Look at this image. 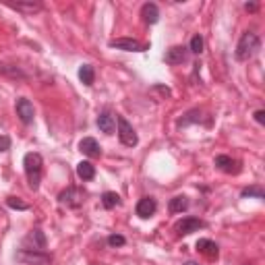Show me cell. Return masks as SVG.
I'll return each instance as SVG.
<instances>
[{
    "mask_svg": "<svg viewBox=\"0 0 265 265\" xmlns=\"http://www.w3.org/2000/svg\"><path fill=\"white\" fill-rule=\"evenodd\" d=\"M10 143H13V141H10L8 135H0V152H8Z\"/></svg>",
    "mask_w": 265,
    "mask_h": 265,
    "instance_id": "obj_28",
    "label": "cell"
},
{
    "mask_svg": "<svg viewBox=\"0 0 265 265\" xmlns=\"http://www.w3.org/2000/svg\"><path fill=\"white\" fill-rule=\"evenodd\" d=\"M102 205L106 207V210H114V207L120 205V195L114 191H106L102 195Z\"/></svg>",
    "mask_w": 265,
    "mask_h": 265,
    "instance_id": "obj_20",
    "label": "cell"
},
{
    "mask_svg": "<svg viewBox=\"0 0 265 265\" xmlns=\"http://www.w3.org/2000/svg\"><path fill=\"white\" fill-rule=\"evenodd\" d=\"M255 122L265 124V112H263V110H257V112H255Z\"/></svg>",
    "mask_w": 265,
    "mask_h": 265,
    "instance_id": "obj_29",
    "label": "cell"
},
{
    "mask_svg": "<svg viewBox=\"0 0 265 265\" xmlns=\"http://www.w3.org/2000/svg\"><path fill=\"white\" fill-rule=\"evenodd\" d=\"M245 10H249V13H255V10H257V2H247L245 4Z\"/></svg>",
    "mask_w": 265,
    "mask_h": 265,
    "instance_id": "obj_30",
    "label": "cell"
},
{
    "mask_svg": "<svg viewBox=\"0 0 265 265\" xmlns=\"http://www.w3.org/2000/svg\"><path fill=\"white\" fill-rule=\"evenodd\" d=\"M10 6H13L15 10H21V13H27V15L40 13V10H42V4L40 2H13Z\"/></svg>",
    "mask_w": 265,
    "mask_h": 265,
    "instance_id": "obj_21",
    "label": "cell"
},
{
    "mask_svg": "<svg viewBox=\"0 0 265 265\" xmlns=\"http://www.w3.org/2000/svg\"><path fill=\"white\" fill-rule=\"evenodd\" d=\"M77 176L81 178V180H91L96 176V168L91 162H81V164H77Z\"/></svg>",
    "mask_w": 265,
    "mask_h": 265,
    "instance_id": "obj_17",
    "label": "cell"
},
{
    "mask_svg": "<svg viewBox=\"0 0 265 265\" xmlns=\"http://www.w3.org/2000/svg\"><path fill=\"white\" fill-rule=\"evenodd\" d=\"M110 48L126 50V52H143L145 46H143L141 42L133 40V38H118V40H112V42H110Z\"/></svg>",
    "mask_w": 265,
    "mask_h": 265,
    "instance_id": "obj_9",
    "label": "cell"
},
{
    "mask_svg": "<svg viewBox=\"0 0 265 265\" xmlns=\"http://www.w3.org/2000/svg\"><path fill=\"white\" fill-rule=\"evenodd\" d=\"M259 48H261V40L257 33H253V31L243 33L238 40V46H236V60H240V62L251 60L253 56L259 52Z\"/></svg>",
    "mask_w": 265,
    "mask_h": 265,
    "instance_id": "obj_2",
    "label": "cell"
},
{
    "mask_svg": "<svg viewBox=\"0 0 265 265\" xmlns=\"http://www.w3.org/2000/svg\"><path fill=\"white\" fill-rule=\"evenodd\" d=\"M98 126H100V131H102V133L112 135L114 129H116V122H114V116H112V114L102 112L100 116H98Z\"/></svg>",
    "mask_w": 265,
    "mask_h": 265,
    "instance_id": "obj_15",
    "label": "cell"
},
{
    "mask_svg": "<svg viewBox=\"0 0 265 265\" xmlns=\"http://www.w3.org/2000/svg\"><path fill=\"white\" fill-rule=\"evenodd\" d=\"M108 245L110 247H124L126 245V238L120 236V234H112V236H108Z\"/></svg>",
    "mask_w": 265,
    "mask_h": 265,
    "instance_id": "obj_27",
    "label": "cell"
},
{
    "mask_svg": "<svg viewBox=\"0 0 265 265\" xmlns=\"http://www.w3.org/2000/svg\"><path fill=\"white\" fill-rule=\"evenodd\" d=\"M58 201L66 207H73V210H77V207H81L83 201H85V193L81 189H77V187H68L64 189L60 195H58Z\"/></svg>",
    "mask_w": 265,
    "mask_h": 265,
    "instance_id": "obj_5",
    "label": "cell"
},
{
    "mask_svg": "<svg viewBox=\"0 0 265 265\" xmlns=\"http://www.w3.org/2000/svg\"><path fill=\"white\" fill-rule=\"evenodd\" d=\"M187 56H189V48H184V46H172V48L166 52L164 60L172 66H176V64H182L184 60H187Z\"/></svg>",
    "mask_w": 265,
    "mask_h": 265,
    "instance_id": "obj_11",
    "label": "cell"
},
{
    "mask_svg": "<svg viewBox=\"0 0 265 265\" xmlns=\"http://www.w3.org/2000/svg\"><path fill=\"white\" fill-rule=\"evenodd\" d=\"M168 207H170L172 213H182V212L189 207V199L184 197V195H176V197L170 199V205H168Z\"/></svg>",
    "mask_w": 265,
    "mask_h": 265,
    "instance_id": "obj_18",
    "label": "cell"
},
{
    "mask_svg": "<svg viewBox=\"0 0 265 265\" xmlns=\"http://www.w3.org/2000/svg\"><path fill=\"white\" fill-rule=\"evenodd\" d=\"M199 120H201V112H199V110H191V112L184 114V118H180L176 124L182 129V126H189L191 122H199Z\"/></svg>",
    "mask_w": 265,
    "mask_h": 265,
    "instance_id": "obj_22",
    "label": "cell"
},
{
    "mask_svg": "<svg viewBox=\"0 0 265 265\" xmlns=\"http://www.w3.org/2000/svg\"><path fill=\"white\" fill-rule=\"evenodd\" d=\"M189 50H191V52H195V54H201V52H203V38L199 36V33H197V36H193V38H191V46H189Z\"/></svg>",
    "mask_w": 265,
    "mask_h": 265,
    "instance_id": "obj_24",
    "label": "cell"
},
{
    "mask_svg": "<svg viewBox=\"0 0 265 265\" xmlns=\"http://www.w3.org/2000/svg\"><path fill=\"white\" fill-rule=\"evenodd\" d=\"M15 108H17V116L23 124H31L33 122V116H36V110H33V104L27 100V98H19L17 104H15Z\"/></svg>",
    "mask_w": 265,
    "mask_h": 265,
    "instance_id": "obj_7",
    "label": "cell"
},
{
    "mask_svg": "<svg viewBox=\"0 0 265 265\" xmlns=\"http://www.w3.org/2000/svg\"><path fill=\"white\" fill-rule=\"evenodd\" d=\"M79 79L87 85V87H91L94 85V81H96V71H94V66L91 64H83L81 68H79Z\"/></svg>",
    "mask_w": 265,
    "mask_h": 265,
    "instance_id": "obj_19",
    "label": "cell"
},
{
    "mask_svg": "<svg viewBox=\"0 0 265 265\" xmlns=\"http://www.w3.org/2000/svg\"><path fill=\"white\" fill-rule=\"evenodd\" d=\"M182 265H199V263H195V261H184Z\"/></svg>",
    "mask_w": 265,
    "mask_h": 265,
    "instance_id": "obj_31",
    "label": "cell"
},
{
    "mask_svg": "<svg viewBox=\"0 0 265 265\" xmlns=\"http://www.w3.org/2000/svg\"><path fill=\"white\" fill-rule=\"evenodd\" d=\"M118 139L126 147H135L137 143H139V137H137V133L131 126V122L126 118H122V116H118Z\"/></svg>",
    "mask_w": 265,
    "mask_h": 265,
    "instance_id": "obj_6",
    "label": "cell"
},
{
    "mask_svg": "<svg viewBox=\"0 0 265 265\" xmlns=\"http://www.w3.org/2000/svg\"><path fill=\"white\" fill-rule=\"evenodd\" d=\"M240 197L247 199V197H255V199H265V191L259 187V184H255V187H249V189H243V193H240Z\"/></svg>",
    "mask_w": 265,
    "mask_h": 265,
    "instance_id": "obj_23",
    "label": "cell"
},
{
    "mask_svg": "<svg viewBox=\"0 0 265 265\" xmlns=\"http://www.w3.org/2000/svg\"><path fill=\"white\" fill-rule=\"evenodd\" d=\"M197 251L201 253V255H205L207 259H212V261L217 259V255H220V249H217V245L210 238H199L197 240Z\"/></svg>",
    "mask_w": 265,
    "mask_h": 265,
    "instance_id": "obj_12",
    "label": "cell"
},
{
    "mask_svg": "<svg viewBox=\"0 0 265 265\" xmlns=\"http://www.w3.org/2000/svg\"><path fill=\"white\" fill-rule=\"evenodd\" d=\"M46 247H48V243H46V236L40 228H33L31 232L23 238V245H21V249H25V251H42V253H46Z\"/></svg>",
    "mask_w": 265,
    "mask_h": 265,
    "instance_id": "obj_3",
    "label": "cell"
},
{
    "mask_svg": "<svg viewBox=\"0 0 265 265\" xmlns=\"http://www.w3.org/2000/svg\"><path fill=\"white\" fill-rule=\"evenodd\" d=\"M141 17H143V21L147 23V25H156V23L159 21V8L154 2H145L141 6Z\"/></svg>",
    "mask_w": 265,
    "mask_h": 265,
    "instance_id": "obj_14",
    "label": "cell"
},
{
    "mask_svg": "<svg viewBox=\"0 0 265 265\" xmlns=\"http://www.w3.org/2000/svg\"><path fill=\"white\" fill-rule=\"evenodd\" d=\"M6 205H8V207H13V210H23V212L29 210V205H27L25 201L17 199V197H8V199H6Z\"/></svg>",
    "mask_w": 265,
    "mask_h": 265,
    "instance_id": "obj_26",
    "label": "cell"
},
{
    "mask_svg": "<svg viewBox=\"0 0 265 265\" xmlns=\"http://www.w3.org/2000/svg\"><path fill=\"white\" fill-rule=\"evenodd\" d=\"M17 261L27 263V265H46V263L52 261V257L48 255V253H42V251H25V249H19V251H17Z\"/></svg>",
    "mask_w": 265,
    "mask_h": 265,
    "instance_id": "obj_4",
    "label": "cell"
},
{
    "mask_svg": "<svg viewBox=\"0 0 265 265\" xmlns=\"http://www.w3.org/2000/svg\"><path fill=\"white\" fill-rule=\"evenodd\" d=\"M205 224L201 220H197V217H184V220H180L176 224V234L178 236H187V234H193V232H197V230H201Z\"/></svg>",
    "mask_w": 265,
    "mask_h": 265,
    "instance_id": "obj_8",
    "label": "cell"
},
{
    "mask_svg": "<svg viewBox=\"0 0 265 265\" xmlns=\"http://www.w3.org/2000/svg\"><path fill=\"white\" fill-rule=\"evenodd\" d=\"M156 210H158V203H156L154 197H141L139 203H137V207H135V212H137V215H139L141 220L152 217L156 213Z\"/></svg>",
    "mask_w": 265,
    "mask_h": 265,
    "instance_id": "obj_10",
    "label": "cell"
},
{
    "mask_svg": "<svg viewBox=\"0 0 265 265\" xmlns=\"http://www.w3.org/2000/svg\"><path fill=\"white\" fill-rule=\"evenodd\" d=\"M79 149H81V154L89 156V158H100L102 156V149L98 145V141L94 137H85V139L79 141Z\"/></svg>",
    "mask_w": 265,
    "mask_h": 265,
    "instance_id": "obj_13",
    "label": "cell"
},
{
    "mask_svg": "<svg viewBox=\"0 0 265 265\" xmlns=\"http://www.w3.org/2000/svg\"><path fill=\"white\" fill-rule=\"evenodd\" d=\"M0 73H4V75H10V77H19V79H25V75H23L17 66H8V64H0Z\"/></svg>",
    "mask_w": 265,
    "mask_h": 265,
    "instance_id": "obj_25",
    "label": "cell"
},
{
    "mask_svg": "<svg viewBox=\"0 0 265 265\" xmlns=\"http://www.w3.org/2000/svg\"><path fill=\"white\" fill-rule=\"evenodd\" d=\"M215 166L220 168L222 172H226V174H232V172H238V168H234L236 166V162L230 156H217L215 158Z\"/></svg>",
    "mask_w": 265,
    "mask_h": 265,
    "instance_id": "obj_16",
    "label": "cell"
},
{
    "mask_svg": "<svg viewBox=\"0 0 265 265\" xmlns=\"http://www.w3.org/2000/svg\"><path fill=\"white\" fill-rule=\"evenodd\" d=\"M42 164L44 159L38 152H29L23 158V166H25V176L29 182V189L31 191H38L40 189V182H42Z\"/></svg>",
    "mask_w": 265,
    "mask_h": 265,
    "instance_id": "obj_1",
    "label": "cell"
}]
</instances>
